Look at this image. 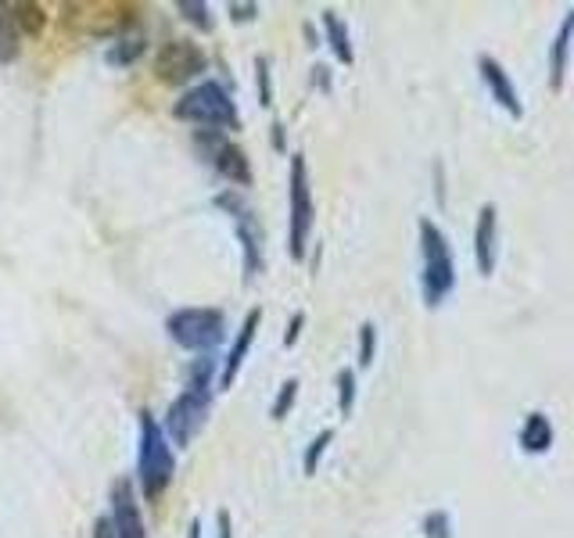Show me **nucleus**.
Wrapping results in <instances>:
<instances>
[{"label": "nucleus", "instance_id": "1", "mask_svg": "<svg viewBox=\"0 0 574 538\" xmlns=\"http://www.w3.org/2000/svg\"><path fill=\"white\" fill-rule=\"evenodd\" d=\"M176 474V456L173 445L165 441L162 424L144 409L137 417V485L144 491L147 503H155L165 496V488L173 485Z\"/></svg>", "mask_w": 574, "mask_h": 538}, {"label": "nucleus", "instance_id": "2", "mask_svg": "<svg viewBox=\"0 0 574 538\" xmlns=\"http://www.w3.org/2000/svg\"><path fill=\"white\" fill-rule=\"evenodd\" d=\"M420 255H424V270H420V295H424L428 309H438L457 287V258H452L449 237L434 220H420Z\"/></svg>", "mask_w": 574, "mask_h": 538}, {"label": "nucleus", "instance_id": "3", "mask_svg": "<svg viewBox=\"0 0 574 538\" xmlns=\"http://www.w3.org/2000/svg\"><path fill=\"white\" fill-rule=\"evenodd\" d=\"M173 115L180 122H194V126H216V130H240V112L234 98L226 94L223 83L205 80L191 87L184 98L173 104Z\"/></svg>", "mask_w": 574, "mask_h": 538}, {"label": "nucleus", "instance_id": "4", "mask_svg": "<svg viewBox=\"0 0 574 538\" xmlns=\"http://www.w3.org/2000/svg\"><path fill=\"white\" fill-rule=\"evenodd\" d=\"M312 215L316 209H312L306 155H291V173H287V248H291V258H306Z\"/></svg>", "mask_w": 574, "mask_h": 538}, {"label": "nucleus", "instance_id": "5", "mask_svg": "<svg viewBox=\"0 0 574 538\" xmlns=\"http://www.w3.org/2000/svg\"><path fill=\"white\" fill-rule=\"evenodd\" d=\"M165 331L170 337L187 352H198V356H213V348L223 345L226 337V316L219 309H176L165 319Z\"/></svg>", "mask_w": 574, "mask_h": 538}, {"label": "nucleus", "instance_id": "6", "mask_svg": "<svg viewBox=\"0 0 574 538\" xmlns=\"http://www.w3.org/2000/svg\"><path fill=\"white\" fill-rule=\"evenodd\" d=\"M208 409H213V392H198V388H184L176 398L170 413H165L162 435L176 449H191V441L198 438V430L208 420Z\"/></svg>", "mask_w": 574, "mask_h": 538}, {"label": "nucleus", "instance_id": "7", "mask_svg": "<svg viewBox=\"0 0 574 538\" xmlns=\"http://www.w3.org/2000/svg\"><path fill=\"white\" fill-rule=\"evenodd\" d=\"M216 209H223L230 215V223L237 230L240 252H245V281L252 284L255 276L263 273V230H259V215L252 212V205L234 191L216 194Z\"/></svg>", "mask_w": 574, "mask_h": 538}, {"label": "nucleus", "instance_id": "8", "mask_svg": "<svg viewBox=\"0 0 574 538\" xmlns=\"http://www.w3.org/2000/svg\"><path fill=\"white\" fill-rule=\"evenodd\" d=\"M205 65H208V58L194 40H170L155 58V75L162 83L180 87V83L194 80V75H202Z\"/></svg>", "mask_w": 574, "mask_h": 538}, {"label": "nucleus", "instance_id": "9", "mask_svg": "<svg viewBox=\"0 0 574 538\" xmlns=\"http://www.w3.org/2000/svg\"><path fill=\"white\" fill-rule=\"evenodd\" d=\"M109 525H112L115 538H147L144 514H141V503H137V488H133L130 478H115L112 481Z\"/></svg>", "mask_w": 574, "mask_h": 538}, {"label": "nucleus", "instance_id": "10", "mask_svg": "<svg viewBox=\"0 0 574 538\" xmlns=\"http://www.w3.org/2000/svg\"><path fill=\"white\" fill-rule=\"evenodd\" d=\"M205 155L230 187H252V162L245 151L226 141V136H205Z\"/></svg>", "mask_w": 574, "mask_h": 538}, {"label": "nucleus", "instance_id": "11", "mask_svg": "<svg viewBox=\"0 0 574 538\" xmlns=\"http://www.w3.org/2000/svg\"><path fill=\"white\" fill-rule=\"evenodd\" d=\"M495 258H500V209L481 205L478 226H474V263L481 276L495 273Z\"/></svg>", "mask_w": 574, "mask_h": 538}, {"label": "nucleus", "instance_id": "12", "mask_svg": "<svg viewBox=\"0 0 574 538\" xmlns=\"http://www.w3.org/2000/svg\"><path fill=\"white\" fill-rule=\"evenodd\" d=\"M478 72H481V83L489 87V98H492L495 104H500L506 115L521 119V115H524V104H521V98H517V87H513V80L506 75V69L500 65V61L489 58V54H481V58H478Z\"/></svg>", "mask_w": 574, "mask_h": 538}, {"label": "nucleus", "instance_id": "13", "mask_svg": "<svg viewBox=\"0 0 574 538\" xmlns=\"http://www.w3.org/2000/svg\"><path fill=\"white\" fill-rule=\"evenodd\" d=\"M259 323H263V309H252L245 316V323H240V331H237L234 345H230V356L223 359V370H219V384H223V388H230V384L237 380L240 366H245L248 352H252V342H255V331H259Z\"/></svg>", "mask_w": 574, "mask_h": 538}, {"label": "nucleus", "instance_id": "14", "mask_svg": "<svg viewBox=\"0 0 574 538\" xmlns=\"http://www.w3.org/2000/svg\"><path fill=\"white\" fill-rule=\"evenodd\" d=\"M571 33H574V11L564 14L561 29H556L553 51H550V83L553 90H564L567 83V58H571Z\"/></svg>", "mask_w": 574, "mask_h": 538}, {"label": "nucleus", "instance_id": "15", "mask_svg": "<svg viewBox=\"0 0 574 538\" xmlns=\"http://www.w3.org/2000/svg\"><path fill=\"white\" fill-rule=\"evenodd\" d=\"M521 449L527 456H542L553 449V424L546 413H527L521 424Z\"/></svg>", "mask_w": 574, "mask_h": 538}, {"label": "nucleus", "instance_id": "16", "mask_svg": "<svg viewBox=\"0 0 574 538\" xmlns=\"http://www.w3.org/2000/svg\"><path fill=\"white\" fill-rule=\"evenodd\" d=\"M11 14L22 37L37 40L43 29H48V11H43V4H37V0H19V4H11Z\"/></svg>", "mask_w": 574, "mask_h": 538}, {"label": "nucleus", "instance_id": "17", "mask_svg": "<svg viewBox=\"0 0 574 538\" xmlns=\"http://www.w3.org/2000/svg\"><path fill=\"white\" fill-rule=\"evenodd\" d=\"M320 19H324V33H327V43H330V51H335V58L345 61V65H352V61H356V51H352L349 29L341 26V19H338L335 11H324Z\"/></svg>", "mask_w": 574, "mask_h": 538}, {"label": "nucleus", "instance_id": "18", "mask_svg": "<svg viewBox=\"0 0 574 538\" xmlns=\"http://www.w3.org/2000/svg\"><path fill=\"white\" fill-rule=\"evenodd\" d=\"M22 54V33L14 26L11 4H0V65H11Z\"/></svg>", "mask_w": 574, "mask_h": 538}, {"label": "nucleus", "instance_id": "19", "mask_svg": "<svg viewBox=\"0 0 574 538\" xmlns=\"http://www.w3.org/2000/svg\"><path fill=\"white\" fill-rule=\"evenodd\" d=\"M335 441V427H324L320 435H316L312 441H309V449H306V456H301V470L309 474H316V467H320V459H324V453H327V445Z\"/></svg>", "mask_w": 574, "mask_h": 538}, {"label": "nucleus", "instance_id": "20", "mask_svg": "<svg viewBox=\"0 0 574 538\" xmlns=\"http://www.w3.org/2000/svg\"><path fill=\"white\" fill-rule=\"evenodd\" d=\"M144 51H147V40H119L115 48L109 51V61H112V65H119V69H126V65H133V61H137Z\"/></svg>", "mask_w": 574, "mask_h": 538}, {"label": "nucleus", "instance_id": "21", "mask_svg": "<svg viewBox=\"0 0 574 538\" xmlns=\"http://www.w3.org/2000/svg\"><path fill=\"white\" fill-rule=\"evenodd\" d=\"M176 11L184 14V19H187L191 26L205 29V33L213 29V14H208V4H205V0H180Z\"/></svg>", "mask_w": 574, "mask_h": 538}, {"label": "nucleus", "instance_id": "22", "mask_svg": "<svg viewBox=\"0 0 574 538\" xmlns=\"http://www.w3.org/2000/svg\"><path fill=\"white\" fill-rule=\"evenodd\" d=\"M373 356H377V327L367 319L359 327V370H370L373 366Z\"/></svg>", "mask_w": 574, "mask_h": 538}, {"label": "nucleus", "instance_id": "23", "mask_svg": "<svg viewBox=\"0 0 574 538\" xmlns=\"http://www.w3.org/2000/svg\"><path fill=\"white\" fill-rule=\"evenodd\" d=\"M295 398H298V380L291 377V380L280 384V392H277V398H274V409H269V417H274V420H284L287 413H291Z\"/></svg>", "mask_w": 574, "mask_h": 538}, {"label": "nucleus", "instance_id": "24", "mask_svg": "<svg viewBox=\"0 0 574 538\" xmlns=\"http://www.w3.org/2000/svg\"><path fill=\"white\" fill-rule=\"evenodd\" d=\"M338 406H341V417H349L356 406V374L352 370L338 374Z\"/></svg>", "mask_w": 574, "mask_h": 538}, {"label": "nucleus", "instance_id": "25", "mask_svg": "<svg viewBox=\"0 0 574 538\" xmlns=\"http://www.w3.org/2000/svg\"><path fill=\"white\" fill-rule=\"evenodd\" d=\"M255 83H259V104L269 108L274 104V80H269V58L255 61Z\"/></svg>", "mask_w": 574, "mask_h": 538}, {"label": "nucleus", "instance_id": "26", "mask_svg": "<svg viewBox=\"0 0 574 538\" xmlns=\"http://www.w3.org/2000/svg\"><path fill=\"white\" fill-rule=\"evenodd\" d=\"M424 535L428 538H452V517L445 510H431L424 517Z\"/></svg>", "mask_w": 574, "mask_h": 538}, {"label": "nucleus", "instance_id": "27", "mask_svg": "<svg viewBox=\"0 0 574 538\" xmlns=\"http://www.w3.org/2000/svg\"><path fill=\"white\" fill-rule=\"evenodd\" d=\"M230 19L234 22H252V19H259V4H240V0H230Z\"/></svg>", "mask_w": 574, "mask_h": 538}, {"label": "nucleus", "instance_id": "28", "mask_svg": "<svg viewBox=\"0 0 574 538\" xmlns=\"http://www.w3.org/2000/svg\"><path fill=\"white\" fill-rule=\"evenodd\" d=\"M301 327H306V313H295V316H291V327L284 331V348H295V345H298Z\"/></svg>", "mask_w": 574, "mask_h": 538}, {"label": "nucleus", "instance_id": "29", "mask_svg": "<svg viewBox=\"0 0 574 538\" xmlns=\"http://www.w3.org/2000/svg\"><path fill=\"white\" fill-rule=\"evenodd\" d=\"M94 538H115L112 525H109V517H98L94 520Z\"/></svg>", "mask_w": 574, "mask_h": 538}, {"label": "nucleus", "instance_id": "30", "mask_svg": "<svg viewBox=\"0 0 574 538\" xmlns=\"http://www.w3.org/2000/svg\"><path fill=\"white\" fill-rule=\"evenodd\" d=\"M327 72H330L327 65H316L312 69V83H320V90H330V75Z\"/></svg>", "mask_w": 574, "mask_h": 538}, {"label": "nucleus", "instance_id": "31", "mask_svg": "<svg viewBox=\"0 0 574 538\" xmlns=\"http://www.w3.org/2000/svg\"><path fill=\"white\" fill-rule=\"evenodd\" d=\"M216 520H219V538H234V535H230V531H234V528H230V514L219 510V517H216Z\"/></svg>", "mask_w": 574, "mask_h": 538}, {"label": "nucleus", "instance_id": "32", "mask_svg": "<svg viewBox=\"0 0 574 538\" xmlns=\"http://www.w3.org/2000/svg\"><path fill=\"white\" fill-rule=\"evenodd\" d=\"M274 148L284 151V126H280V122H274Z\"/></svg>", "mask_w": 574, "mask_h": 538}, {"label": "nucleus", "instance_id": "33", "mask_svg": "<svg viewBox=\"0 0 574 538\" xmlns=\"http://www.w3.org/2000/svg\"><path fill=\"white\" fill-rule=\"evenodd\" d=\"M187 538H202V520H194L191 531H187Z\"/></svg>", "mask_w": 574, "mask_h": 538}]
</instances>
